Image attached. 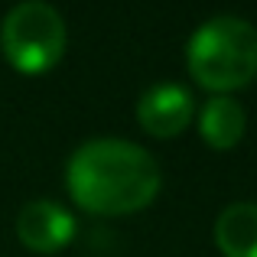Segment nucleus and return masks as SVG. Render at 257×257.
<instances>
[{"instance_id": "obj_1", "label": "nucleus", "mask_w": 257, "mask_h": 257, "mask_svg": "<svg viewBox=\"0 0 257 257\" xmlns=\"http://www.w3.org/2000/svg\"><path fill=\"white\" fill-rule=\"evenodd\" d=\"M72 199L98 215H127L160 192V166L140 144L98 137L69 157L65 170Z\"/></svg>"}, {"instance_id": "obj_2", "label": "nucleus", "mask_w": 257, "mask_h": 257, "mask_svg": "<svg viewBox=\"0 0 257 257\" xmlns=\"http://www.w3.org/2000/svg\"><path fill=\"white\" fill-rule=\"evenodd\" d=\"M192 78L208 91H234L257 75V26L221 13L192 33L186 49Z\"/></svg>"}, {"instance_id": "obj_3", "label": "nucleus", "mask_w": 257, "mask_h": 257, "mask_svg": "<svg viewBox=\"0 0 257 257\" xmlns=\"http://www.w3.org/2000/svg\"><path fill=\"white\" fill-rule=\"evenodd\" d=\"M0 46L20 72H46L65 52V20L46 0H20L0 23Z\"/></svg>"}, {"instance_id": "obj_4", "label": "nucleus", "mask_w": 257, "mask_h": 257, "mask_svg": "<svg viewBox=\"0 0 257 257\" xmlns=\"http://www.w3.org/2000/svg\"><path fill=\"white\" fill-rule=\"evenodd\" d=\"M17 234L26 247L33 251H59L72 241L75 234V218L65 212L59 202L49 199H36V202H26L17 215Z\"/></svg>"}, {"instance_id": "obj_5", "label": "nucleus", "mask_w": 257, "mask_h": 257, "mask_svg": "<svg viewBox=\"0 0 257 257\" xmlns=\"http://www.w3.org/2000/svg\"><path fill=\"white\" fill-rule=\"evenodd\" d=\"M192 111H195L192 94L182 85H173V82L147 88L137 101V117L144 124V131H150L153 137H173V134H179L192 120Z\"/></svg>"}, {"instance_id": "obj_6", "label": "nucleus", "mask_w": 257, "mask_h": 257, "mask_svg": "<svg viewBox=\"0 0 257 257\" xmlns=\"http://www.w3.org/2000/svg\"><path fill=\"white\" fill-rule=\"evenodd\" d=\"M215 241L225 257H257V202H231L221 208Z\"/></svg>"}, {"instance_id": "obj_7", "label": "nucleus", "mask_w": 257, "mask_h": 257, "mask_svg": "<svg viewBox=\"0 0 257 257\" xmlns=\"http://www.w3.org/2000/svg\"><path fill=\"white\" fill-rule=\"evenodd\" d=\"M244 107L231 98V94H215L199 114V131L202 137L208 140L212 147L225 150V147H234L244 134Z\"/></svg>"}]
</instances>
